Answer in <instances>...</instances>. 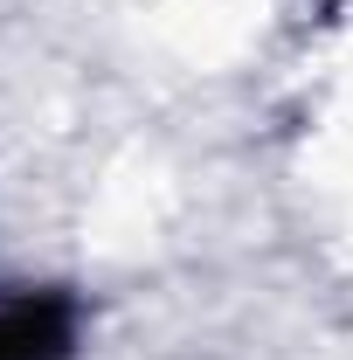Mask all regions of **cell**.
<instances>
[{
  "label": "cell",
  "instance_id": "obj_1",
  "mask_svg": "<svg viewBox=\"0 0 353 360\" xmlns=\"http://www.w3.org/2000/svg\"><path fill=\"white\" fill-rule=\"evenodd\" d=\"M77 354V305L63 291H28L0 305V360H70Z\"/></svg>",
  "mask_w": 353,
  "mask_h": 360
}]
</instances>
